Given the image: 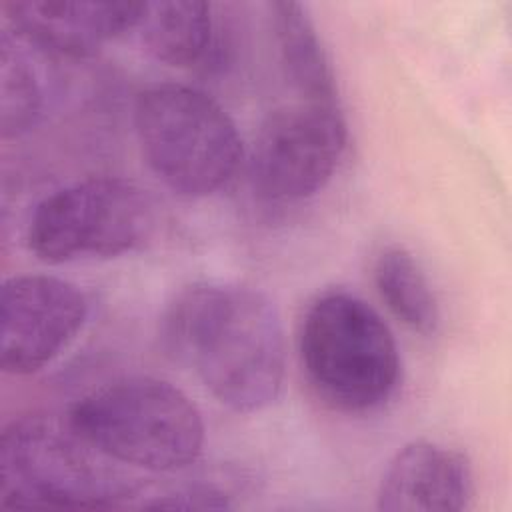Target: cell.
<instances>
[{
    "instance_id": "cell-1",
    "label": "cell",
    "mask_w": 512,
    "mask_h": 512,
    "mask_svg": "<svg viewBox=\"0 0 512 512\" xmlns=\"http://www.w3.org/2000/svg\"><path fill=\"white\" fill-rule=\"evenodd\" d=\"M162 348L236 412H258L282 390L286 344L280 314L260 290L236 282L182 288L160 320Z\"/></svg>"
},
{
    "instance_id": "cell-2",
    "label": "cell",
    "mask_w": 512,
    "mask_h": 512,
    "mask_svg": "<svg viewBox=\"0 0 512 512\" xmlns=\"http://www.w3.org/2000/svg\"><path fill=\"white\" fill-rule=\"evenodd\" d=\"M100 450L52 414L10 420L0 440V506L110 510L130 506L136 486Z\"/></svg>"
},
{
    "instance_id": "cell-3",
    "label": "cell",
    "mask_w": 512,
    "mask_h": 512,
    "mask_svg": "<svg viewBox=\"0 0 512 512\" xmlns=\"http://www.w3.org/2000/svg\"><path fill=\"white\" fill-rule=\"evenodd\" d=\"M298 352L312 390L340 412L376 410L400 382V352L388 324L368 302L344 290L318 294L308 304Z\"/></svg>"
},
{
    "instance_id": "cell-4",
    "label": "cell",
    "mask_w": 512,
    "mask_h": 512,
    "mask_svg": "<svg viewBox=\"0 0 512 512\" xmlns=\"http://www.w3.org/2000/svg\"><path fill=\"white\" fill-rule=\"evenodd\" d=\"M66 418L110 460L152 472L184 468L204 446L198 406L154 376L112 380L76 400Z\"/></svg>"
},
{
    "instance_id": "cell-5",
    "label": "cell",
    "mask_w": 512,
    "mask_h": 512,
    "mask_svg": "<svg viewBox=\"0 0 512 512\" xmlns=\"http://www.w3.org/2000/svg\"><path fill=\"white\" fill-rule=\"evenodd\" d=\"M134 128L150 170L176 194L220 190L242 160V138L228 112L206 92L164 82L142 90Z\"/></svg>"
},
{
    "instance_id": "cell-6",
    "label": "cell",
    "mask_w": 512,
    "mask_h": 512,
    "mask_svg": "<svg viewBox=\"0 0 512 512\" xmlns=\"http://www.w3.org/2000/svg\"><path fill=\"white\" fill-rule=\"evenodd\" d=\"M154 224V202L144 188L118 176H94L42 198L30 216L26 244L48 264L114 258L140 248Z\"/></svg>"
},
{
    "instance_id": "cell-7",
    "label": "cell",
    "mask_w": 512,
    "mask_h": 512,
    "mask_svg": "<svg viewBox=\"0 0 512 512\" xmlns=\"http://www.w3.org/2000/svg\"><path fill=\"white\" fill-rule=\"evenodd\" d=\"M348 140L338 106L298 102L274 110L250 152L254 192L270 202H298L322 190Z\"/></svg>"
},
{
    "instance_id": "cell-8",
    "label": "cell",
    "mask_w": 512,
    "mask_h": 512,
    "mask_svg": "<svg viewBox=\"0 0 512 512\" xmlns=\"http://www.w3.org/2000/svg\"><path fill=\"white\" fill-rule=\"evenodd\" d=\"M88 318L84 292L58 276L22 274L2 286L0 366L28 376L50 364Z\"/></svg>"
},
{
    "instance_id": "cell-9",
    "label": "cell",
    "mask_w": 512,
    "mask_h": 512,
    "mask_svg": "<svg viewBox=\"0 0 512 512\" xmlns=\"http://www.w3.org/2000/svg\"><path fill=\"white\" fill-rule=\"evenodd\" d=\"M144 2L10 0L2 12L20 40L60 56L94 54L108 40L134 30Z\"/></svg>"
},
{
    "instance_id": "cell-10",
    "label": "cell",
    "mask_w": 512,
    "mask_h": 512,
    "mask_svg": "<svg viewBox=\"0 0 512 512\" xmlns=\"http://www.w3.org/2000/svg\"><path fill=\"white\" fill-rule=\"evenodd\" d=\"M472 496L474 472L468 456L420 438L390 458L376 506L384 512H458L470 506Z\"/></svg>"
},
{
    "instance_id": "cell-11",
    "label": "cell",
    "mask_w": 512,
    "mask_h": 512,
    "mask_svg": "<svg viewBox=\"0 0 512 512\" xmlns=\"http://www.w3.org/2000/svg\"><path fill=\"white\" fill-rule=\"evenodd\" d=\"M280 66L302 102L338 106L336 78L308 6L292 0L270 4Z\"/></svg>"
},
{
    "instance_id": "cell-12",
    "label": "cell",
    "mask_w": 512,
    "mask_h": 512,
    "mask_svg": "<svg viewBox=\"0 0 512 512\" xmlns=\"http://www.w3.org/2000/svg\"><path fill=\"white\" fill-rule=\"evenodd\" d=\"M136 30L144 48L168 66H200L214 50V16L208 2H144Z\"/></svg>"
},
{
    "instance_id": "cell-13",
    "label": "cell",
    "mask_w": 512,
    "mask_h": 512,
    "mask_svg": "<svg viewBox=\"0 0 512 512\" xmlns=\"http://www.w3.org/2000/svg\"><path fill=\"white\" fill-rule=\"evenodd\" d=\"M374 284L388 310L410 330L430 336L440 326V306L428 276L404 246L392 244L374 260Z\"/></svg>"
},
{
    "instance_id": "cell-14",
    "label": "cell",
    "mask_w": 512,
    "mask_h": 512,
    "mask_svg": "<svg viewBox=\"0 0 512 512\" xmlns=\"http://www.w3.org/2000/svg\"><path fill=\"white\" fill-rule=\"evenodd\" d=\"M0 112L2 136L12 138L30 130L44 108V88L24 42L10 30L0 40Z\"/></svg>"
},
{
    "instance_id": "cell-15",
    "label": "cell",
    "mask_w": 512,
    "mask_h": 512,
    "mask_svg": "<svg viewBox=\"0 0 512 512\" xmlns=\"http://www.w3.org/2000/svg\"><path fill=\"white\" fill-rule=\"evenodd\" d=\"M230 506L232 504L228 496L214 486H188L154 496V500L144 502V508L156 510H222Z\"/></svg>"
}]
</instances>
